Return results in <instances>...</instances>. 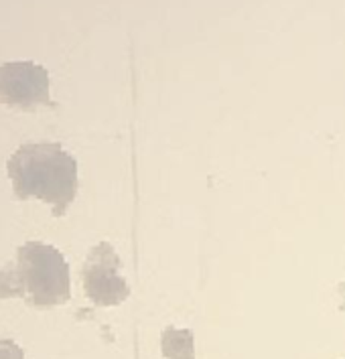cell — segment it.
<instances>
[{
    "label": "cell",
    "instance_id": "cell-4",
    "mask_svg": "<svg viewBox=\"0 0 345 359\" xmlns=\"http://www.w3.org/2000/svg\"><path fill=\"white\" fill-rule=\"evenodd\" d=\"M0 102L8 108L35 110L51 106L49 74L33 61H8L0 65Z\"/></svg>",
    "mask_w": 345,
    "mask_h": 359
},
{
    "label": "cell",
    "instance_id": "cell-2",
    "mask_svg": "<svg viewBox=\"0 0 345 359\" xmlns=\"http://www.w3.org/2000/svg\"><path fill=\"white\" fill-rule=\"evenodd\" d=\"M17 268L35 306H58L69 301V264L58 248L43 242H27L17 250Z\"/></svg>",
    "mask_w": 345,
    "mask_h": 359
},
{
    "label": "cell",
    "instance_id": "cell-1",
    "mask_svg": "<svg viewBox=\"0 0 345 359\" xmlns=\"http://www.w3.org/2000/svg\"><path fill=\"white\" fill-rule=\"evenodd\" d=\"M6 172L19 199H41L61 217L77 195V163L55 142L25 144L8 158Z\"/></svg>",
    "mask_w": 345,
    "mask_h": 359
},
{
    "label": "cell",
    "instance_id": "cell-3",
    "mask_svg": "<svg viewBox=\"0 0 345 359\" xmlns=\"http://www.w3.org/2000/svg\"><path fill=\"white\" fill-rule=\"evenodd\" d=\"M81 280L88 299L97 306H116L130 297V286L120 274V258L108 242H102L90 250Z\"/></svg>",
    "mask_w": 345,
    "mask_h": 359
},
{
    "label": "cell",
    "instance_id": "cell-5",
    "mask_svg": "<svg viewBox=\"0 0 345 359\" xmlns=\"http://www.w3.org/2000/svg\"><path fill=\"white\" fill-rule=\"evenodd\" d=\"M161 351L167 359H195V337L191 329L167 327L161 335Z\"/></svg>",
    "mask_w": 345,
    "mask_h": 359
},
{
    "label": "cell",
    "instance_id": "cell-7",
    "mask_svg": "<svg viewBox=\"0 0 345 359\" xmlns=\"http://www.w3.org/2000/svg\"><path fill=\"white\" fill-rule=\"evenodd\" d=\"M0 359H25V353L15 341L0 339Z\"/></svg>",
    "mask_w": 345,
    "mask_h": 359
},
{
    "label": "cell",
    "instance_id": "cell-6",
    "mask_svg": "<svg viewBox=\"0 0 345 359\" xmlns=\"http://www.w3.org/2000/svg\"><path fill=\"white\" fill-rule=\"evenodd\" d=\"M27 297L25 284L17 266H4L0 270V299H20Z\"/></svg>",
    "mask_w": 345,
    "mask_h": 359
}]
</instances>
